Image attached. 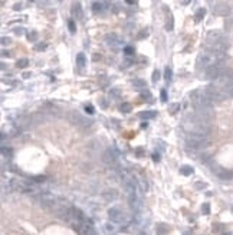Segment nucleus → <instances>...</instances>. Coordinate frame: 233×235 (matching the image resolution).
Returning a JSON list of instances; mask_svg holds the SVG:
<instances>
[{"mask_svg": "<svg viewBox=\"0 0 233 235\" xmlns=\"http://www.w3.org/2000/svg\"><path fill=\"white\" fill-rule=\"evenodd\" d=\"M186 144H187L189 149H193V150L204 149L206 146L209 144V137H203V136H197V134H187Z\"/></svg>", "mask_w": 233, "mask_h": 235, "instance_id": "3", "label": "nucleus"}, {"mask_svg": "<svg viewBox=\"0 0 233 235\" xmlns=\"http://www.w3.org/2000/svg\"><path fill=\"white\" fill-rule=\"evenodd\" d=\"M220 179H223V180H230V179H233V170H226V169H217L216 172H214Z\"/></svg>", "mask_w": 233, "mask_h": 235, "instance_id": "13", "label": "nucleus"}, {"mask_svg": "<svg viewBox=\"0 0 233 235\" xmlns=\"http://www.w3.org/2000/svg\"><path fill=\"white\" fill-rule=\"evenodd\" d=\"M224 235H232V234H224Z\"/></svg>", "mask_w": 233, "mask_h": 235, "instance_id": "50", "label": "nucleus"}, {"mask_svg": "<svg viewBox=\"0 0 233 235\" xmlns=\"http://www.w3.org/2000/svg\"><path fill=\"white\" fill-rule=\"evenodd\" d=\"M14 10H22V3H17V4H14Z\"/></svg>", "mask_w": 233, "mask_h": 235, "instance_id": "44", "label": "nucleus"}, {"mask_svg": "<svg viewBox=\"0 0 233 235\" xmlns=\"http://www.w3.org/2000/svg\"><path fill=\"white\" fill-rule=\"evenodd\" d=\"M224 69H226V68H223L220 64H219V65H214V67L206 68L204 72H203V77H204V79H217L223 74Z\"/></svg>", "mask_w": 233, "mask_h": 235, "instance_id": "6", "label": "nucleus"}, {"mask_svg": "<svg viewBox=\"0 0 233 235\" xmlns=\"http://www.w3.org/2000/svg\"><path fill=\"white\" fill-rule=\"evenodd\" d=\"M131 104L130 102H122L121 105H120V110H121V112H124V114H128V112H131Z\"/></svg>", "mask_w": 233, "mask_h": 235, "instance_id": "20", "label": "nucleus"}, {"mask_svg": "<svg viewBox=\"0 0 233 235\" xmlns=\"http://www.w3.org/2000/svg\"><path fill=\"white\" fill-rule=\"evenodd\" d=\"M79 231H81V235H97L95 228H94L91 224H87V222H84V224L81 225Z\"/></svg>", "mask_w": 233, "mask_h": 235, "instance_id": "14", "label": "nucleus"}, {"mask_svg": "<svg viewBox=\"0 0 233 235\" xmlns=\"http://www.w3.org/2000/svg\"><path fill=\"white\" fill-rule=\"evenodd\" d=\"M1 153H3V156H7V157H12V150L10 149H4V147H1Z\"/></svg>", "mask_w": 233, "mask_h": 235, "instance_id": "32", "label": "nucleus"}, {"mask_svg": "<svg viewBox=\"0 0 233 235\" xmlns=\"http://www.w3.org/2000/svg\"><path fill=\"white\" fill-rule=\"evenodd\" d=\"M108 94H110V98H118L121 95V90L120 88H111Z\"/></svg>", "mask_w": 233, "mask_h": 235, "instance_id": "23", "label": "nucleus"}, {"mask_svg": "<svg viewBox=\"0 0 233 235\" xmlns=\"http://www.w3.org/2000/svg\"><path fill=\"white\" fill-rule=\"evenodd\" d=\"M58 202H59V198H58L56 195H53V193L45 192V193H40V195H39V203H40L43 208L52 209Z\"/></svg>", "mask_w": 233, "mask_h": 235, "instance_id": "4", "label": "nucleus"}, {"mask_svg": "<svg viewBox=\"0 0 233 235\" xmlns=\"http://www.w3.org/2000/svg\"><path fill=\"white\" fill-rule=\"evenodd\" d=\"M180 173L183 176H190V175H193V168H190V166H181L180 168Z\"/></svg>", "mask_w": 233, "mask_h": 235, "instance_id": "19", "label": "nucleus"}, {"mask_svg": "<svg viewBox=\"0 0 233 235\" xmlns=\"http://www.w3.org/2000/svg\"><path fill=\"white\" fill-rule=\"evenodd\" d=\"M153 160H154V162H158V160H160V156H158V154H153Z\"/></svg>", "mask_w": 233, "mask_h": 235, "instance_id": "46", "label": "nucleus"}, {"mask_svg": "<svg viewBox=\"0 0 233 235\" xmlns=\"http://www.w3.org/2000/svg\"><path fill=\"white\" fill-rule=\"evenodd\" d=\"M105 45L108 46V48H111V49H114V51H117L121 46V39H120L118 35L110 33L105 36Z\"/></svg>", "mask_w": 233, "mask_h": 235, "instance_id": "9", "label": "nucleus"}, {"mask_svg": "<svg viewBox=\"0 0 233 235\" xmlns=\"http://www.w3.org/2000/svg\"><path fill=\"white\" fill-rule=\"evenodd\" d=\"M108 215H110V218H111L114 222H122V221H125V215L122 213V211L118 206L111 208V209L108 211Z\"/></svg>", "mask_w": 233, "mask_h": 235, "instance_id": "10", "label": "nucleus"}, {"mask_svg": "<svg viewBox=\"0 0 233 235\" xmlns=\"http://www.w3.org/2000/svg\"><path fill=\"white\" fill-rule=\"evenodd\" d=\"M164 77H166V79L168 81V79H171V69L170 68H167L166 72H164Z\"/></svg>", "mask_w": 233, "mask_h": 235, "instance_id": "37", "label": "nucleus"}, {"mask_svg": "<svg viewBox=\"0 0 233 235\" xmlns=\"http://www.w3.org/2000/svg\"><path fill=\"white\" fill-rule=\"evenodd\" d=\"M85 64H87V58H85V55L81 52V54H78L76 55V65L79 68H84L85 67Z\"/></svg>", "mask_w": 233, "mask_h": 235, "instance_id": "17", "label": "nucleus"}, {"mask_svg": "<svg viewBox=\"0 0 233 235\" xmlns=\"http://www.w3.org/2000/svg\"><path fill=\"white\" fill-rule=\"evenodd\" d=\"M124 54L128 56L134 55V48H131V46H127V48H124Z\"/></svg>", "mask_w": 233, "mask_h": 235, "instance_id": "27", "label": "nucleus"}, {"mask_svg": "<svg viewBox=\"0 0 233 235\" xmlns=\"http://www.w3.org/2000/svg\"><path fill=\"white\" fill-rule=\"evenodd\" d=\"M33 179L35 180H39V182H43L46 178H45V176H36V178H33Z\"/></svg>", "mask_w": 233, "mask_h": 235, "instance_id": "45", "label": "nucleus"}, {"mask_svg": "<svg viewBox=\"0 0 233 235\" xmlns=\"http://www.w3.org/2000/svg\"><path fill=\"white\" fill-rule=\"evenodd\" d=\"M161 101H164V102L167 101V92H166V90H161Z\"/></svg>", "mask_w": 233, "mask_h": 235, "instance_id": "43", "label": "nucleus"}, {"mask_svg": "<svg viewBox=\"0 0 233 235\" xmlns=\"http://www.w3.org/2000/svg\"><path fill=\"white\" fill-rule=\"evenodd\" d=\"M224 39V35L220 30H209L206 35V42L207 45H213V44H217Z\"/></svg>", "mask_w": 233, "mask_h": 235, "instance_id": "8", "label": "nucleus"}, {"mask_svg": "<svg viewBox=\"0 0 233 235\" xmlns=\"http://www.w3.org/2000/svg\"><path fill=\"white\" fill-rule=\"evenodd\" d=\"M27 39H29V41H32V42H35V41L38 39V33H36L35 30H32L30 33H27Z\"/></svg>", "mask_w": 233, "mask_h": 235, "instance_id": "26", "label": "nucleus"}, {"mask_svg": "<svg viewBox=\"0 0 233 235\" xmlns=\"http://www.w3.org/2000/svg\"><path fill=\"white\" fill-rule=\"evenodd\" d=\"M184 131L187 134H197L203 137H209L210 134V125L209 123H194V121H186L183 125Z\"/></svg>", "mask_w": 233, "mask_h": 235, "instance_id": "2", "label": "nucleus"}, {"mask_svg": "<svg viewBox=\"0 0 233 235\" xmlns=\"http://www.w3.org/2000/svg\"><path fill=\"white\" fill-rule=\"evenodd\" d=\"M168 30H171L173 29V16H170V19H168V22H167V26H166Z\"/></svg>", "mask_w": 233, "mask_h": 235, "instance_id": "36", "label": "nucleus"}, {"mask_svg": "<svg viewBox=\"0 0 233 235\" xmlns=\"http://www.w3.org/2000/svg\"><path fill=\"white\" fill-rule=\"evenodd\" d=\"M178 108H180V104H171V105H170V112L174 114V112H177Z\"/></svg>", "mask_w": 233, "mask_h": 235, "instance_id": "31", "label": "nucleus"}, {"mask_svg": "<svg viewBox=\"0 0 233 235\" xmlns=\"http://www.w3.org/2000/svg\"><path fill=\"white\" fill-rule=\"evenodd\" d=\"M22 32H23V29H14V33L16 35H22Z\"/></svg>", "mask_w": 233, "mask_h": 235, "instance_id": "47", "label": "nucleus"}, {"mask_svg": "<svg viewBox=\"0 0 233 235\" xmlns=\"http://www.w3.org/2000/svg\"><path fill=\"white\" fill-rule=\"evenodd\" d=\"M68 28H69V30H71L72 33H75L76 28H75V22H74V20H69V22H68Z\"/></svg>", "mask_w": 233, "mask_h": 235, "instance_id": "28", "label": "nucleus"}, {"mask_svg": "<svg viewBox=\"0 0 233 235\" xmlns=\"http://www.w3.org/2000/svg\"><path fill=\"white\" fill-rule=\"evenodd\" d=\"M160 79V71H154L153 72V82H157Z\"/></svg>", "mask_w": 233, "mask_h": 235, "instance_id": "34", "label": "nucleus"}, {"mask_svg": "<svg viewBox=\"0 0 233 235\" xmlns=\"http://www.w3.org/2000/svg\"><path fill=\"white\" fill-rule=\"evenodd\" d=\"M104 6H105V3H104V1H94V3H92V10L95 12V13L102 12V10H104Z\"/></svg>", "mask_w": 233, "mask_h": 235, "instance_id": "18", "label": "nucleus"}, {"mask_svg": "<svg viewBox=\"0 0 233 235\" xmlns=\"http://www.w3.org/2000/svg\"><path fill=\"white\" fill-rule=\"evenodd\" d=\"M35 49H36V51H43V49H46V44H43V42H42V44H38V45L35 46Z\"/></svg>", "mask_w": 233, "mask_h": 235, "instance_id": "35", "label": "nucleus"}, {"mask_svg": "<svg viewBox=\"0 0 233 235\" xmlns=\"http://www.w3.org/2000/svg\"><path fill=\"white\" fill-rule=\"evenodd\" d=\"M1 56H4V58H6V56H9V52H6V51H3V52H1Z\"/></svg>", "mask_w": 233, "mask_h": 235, "instance_id": "49", "label": "nucleus"}, {"mask_svg": "<svg viewBox=\"0 0 233 235\" xmlns=\"http://www.w3.org/2000/svg\"><path fill=\"white\" fill-rule=\"evenodd\" d=\"M201 212H203V213H206V215H207V213L210 212V206H209V203H204V205L201 206Z\"/></svg>", "mask_w": 233, "mask_h": 235, "instance_id": "30", "label": "nucleus"}, {"mask_svg": "<svg viewBox=\"0 0 233 235\" xmlns=\"http://www.w3.org/2000/svg\"><path fill=\"white\" fill-rule=\"evenodd\" d=\"M230 6L224 1H216L213 3V13L217 15V16H227L230 13Z\"/></svg>", "mask_w": 233, "mask_h": 235, "instance_id": "7", "label": "nucleus"}, {"mask_svg": "<svg viewBox=\"0 0 233 235\" xmlns=\"http://www.w3.org/2000/svg\"><path fill=\"white\" fill-rule=\"evenodd\" d=\"M102 198H104V201L107 202H114L118 198V192L115 189H105L102 192Z\"/></svg>", "mask_w": 233, "mask_h": 235, "instance_id": "12", "label": "nucleus"}, {"mask_svg": "<svg viewBox=\"0 0 233 235\" xmlns=\"http://www.w3.org/2000/svg\"><path fill=\"white\" fill-rule=\"evenodd\" d=\"M204 15H206V9L200 7L199 10L196 12V15H194V19H196V22H200V20L204 17Z\"/></svg>", "mask_w": 233, "mask_h": 235, "instance_id": "22", "label": "nucleus"}, {"mask_svg": "<svg viewBox=\"0 0 233 235\" xmlns=\"http://www.w3.org/2000/svg\"><path fill=\"white\" fill-rule=\"evenodd\" d=\"M223 59H224V54H219V52H214V51L204 49V51H201L200 55L197 56V67L206 69V68L219 65Z\"/></svg>", "mask_w": 233, "mask_h": 235, "instance_id": "1", "label": "nucleus"}, {"mask_svg": "<svg viewBox=\"0 0 233 235\" xmlns=\"http://www.w3.org/2000/svg\"><path fill=\"white\" fill-rule=\"evenodd\" d=\"M100 105H101V107H102V108H107V107H108V104H107V101L104 100V98H101V100H100Z\"/></svg>", "mask_w": 233, "mask_h": 235, "instance_id": "42", "label": "nucleus"}, {"mask_svg": "<svg viewBox=\"0 0 233 235\" xmlns=\"http://www.w3.org/2000/svg\"><path fill=\"white\" fill-rule=\"evenodd\" d=\"M69 121L74 125H78V127H89L92 124L91 120H88L87 117H84L82 114H79L78 111L69 112Z\"/></svg>", "mask_w": 233, "mask_h": 235, "instance_id": "5", "label": "nucleus"}, {"mask_svg": "<svg viewBox=\"0 0 233 235\" xmlns=\"http://www.w3.org/2000/svg\"><path fill=\"white\" fill-rule=\"evenodd\" d=\"M10 42H12L10 38H6V36H4V38H1V45H9Z\"/></svg>", "mask_w": 233, "mask_h": 235, "instance_id": "38", "label": "nucleus"}, {"mask_svg": "<svg viewBox=\"0 0 233 235\" xmlns=\"http://www.w3.org/2000/svg\"><path fill=\"white\" fill-rule=\"evenodd\" d=\"M74 15L76 16L78 19L82 17V10H81V4H79V3H76V4L74 6Z\"/></svg>", "mask_w": 233, "mask_h": 235, "instance_id": "25", "label": "nucleus"}, {"mask_svg": "<svg viewBox=\"0 0 233 235\" xmlns=\"http://www.w3.org/2000/svg\"><path fill=\"white\" fill-rule=\"evenodd\" d=\"M224 28H226V30H230V29L233 28V19L226 20V23H224Z\"/></svg>", "mask_w": 233, "mask_h": 235, "instance_id": "29", "label": "nucleus"}, {"mask_svg": "<svg viewBox=\"0 0 233 235\" xmlns=\"http://www.w3.org/2000/svg\"><path fill=\"white\" fill-rule=\"evenodd\" d=\"M147 36H148V32L145 29V30H141V33L138 35V39H143V38H147Z\"/></svg>", "mask_w": 233, "mask_h": 235, "instance_id": "40", "label": "nucleus"}, {"mask_svg": "<svg viewBox=\"0 0 233 235\" xmlns=\"http://www.w3.org/2000/svg\"><path fill=\"white\" fill-rule=\"evenodd\" d=\"M105 228H107V232H110V234H114V232H115L114 226H112V225H110V224L105 225Z\"/></svg>", "mask_w": 233, "mask_h": 235, "instance_id": "39", "label": "nucleus"}, {"mask_svg": "<svg viewBox=\"0 0 233 235\" xmlns=\"http://www.w3.org/2000/svg\"><path fill=\"white\" fill-rule=\"evenodd\" d=\"M131 84H133L135 88H138V90H143V88H145V81L141 78H135L131 81Z\"/></svg>", "mask_w": 233, "mask_h": 235, "instance_id": "16", "label": "nucleus"}, {"mask_svg": "<svg viewBox=\"0 0 233 235\" xmlns=\"http://www.w3.org/2000/svg\"><path fill=\"white\" fill-rule=\"evenodd\" d=\"M102 162H104L105 165H108V166H114V165L117 163V156H115V153L112 152L111 149H108V150L102 154Z\"/></svg>", "mask_w": 233, "mask_h": 235, "instance_id": "11", "label": "nucleus"}, {"mask_svg": "<svg viewBox=\"0 0 233 235\" xmlns=\"http://www.w3.org/2000/svg\"><path fill=\"white\" fill-rule=\"evenodd\" d=\"M27 65H29V59H26V58L17 59V62H16V67H19V68H26Z\"/></svg>", "mask_w": 233, "mask_h": 235, "instance_id": "24", "label": "nucleus"}, {"mask_svg": "<svg viewBox=\"0 0 233 235\" xmlns=\"http://www.w3.org/2000/svg\"><path fill=\"white\" fill-rule=\"evenodd\" d=\"M194 188H196V189H204V188H206V183H203V182H196V183H194Z\"/></svg>", "mask_w": 233, "mask_h": 235, "instance_id": "33", "label": "nucleus"}, {"mask_svg": "<svg viewBox=\"0 0 233 235\" xmlns=\"http://www.w3.org/2000/svg\"><path fill=\"white\" fill-rule=\"evenodd\" d=\"M85 111L88 112V114H94V107H92V105H87V107H85Z\"/></svg>", "mask_w": 233, "mask_h": 235, "instance_id": "41", "label": "nucleus"}, {"mask_svg": "<svg viewBox=\"0 0 233 235\" xmlns=\"http://www.w3.org/2000/svg\"><path fill=\"white\" fill-rule=\"evenodd\" d=\"M29 77H30V72H25L23 74V78H29Z\"/></svg>", "mask_w": 233, "mask_h": 235, "instance_id": "48", "label": "nucleus"}, {"mask_svg": "<svg viewBox=\"0 0 233 235\" xmlns=\"http://www.w3.org/2000/svg\"><path fill=\"white\" fill-rule=\"evenodd\" d=\"M155 114H157L155 111H143V112H140V117L144 118V120H148V118H154Z\"/></svg>", "mask_w": 233, "mask_h": 235, "instance_id": "21", "label": "nucleus"}, {"mask_svg": "<svg viewBox=\"0 0 233 235\" xmlns=\"http://www.w3.org/2000/svg\"><path fill=\"white\" fill-rule=\"evenodd\" d=\"M155 232H157V235H166L168 232V226L166 224H158L155 228Z\"/></svg>", "mask_w": 233, "mask_h": 235, "instance_id": "15", "label": "nucleus"}]
</instances>
